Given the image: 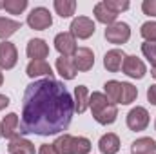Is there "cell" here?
Wrapping results in <instances>:
<instances>
[{
	"label": "cell",
	"instance_id": "ba28073f",
	"mask_svg": "<svg viewBox=\"0 0 156 154\" xmlns=\"http://www.w3.org/2000/svg\"><path fill=\"white\" fill-rule=\"evenodd\" d=\"M16 62H18V51H16L15 44H11L7 40L2 42L0 44V69L9 71L16 65Z\"/></svg>",
	"mask_w": 156,
	"mask_h": 154
},
{
	"label": "cell",
	"instance_id": "4316f807",
	"mask_svg": "<svg viewBox=\"0 0 156 154\" xmlns=\"http://www.w3.org/2000/svg\"><path fill=\"white\" fill-rule=\"evenodd\" d=\"M2 7L11 15H20L27 7V0H5L2 2Z\"/></svg>",
	"mask_w": 156,
	"mask_h": 154
},
{
	"label": "cell",
	"instance_id": "603a6c76",
	"mask_svg": "<svg viewBox=\"0 0 156 154\" xmlns=\"http://www.w3.org/2000/svg\"><path fill=\"white\" fill-rule=\"evenodd\" d=\"M136 98H138V89H136L133 83H129V82H122V91H120V102H118V103L129 105V103H133Z\"/></svg>",
	"mask_w": 156,
	"mask_h": 154
},
{
	"label": "cell",
	"instance_id": "d6a6232c",
	"mask_svg": "<svg viewBox=\"0 0 156 154\" xmlns=\"http://www.w3.org/2000/svg\"><path fill=\"white\" fill-rule=\"evenodd\" d=\"M147 100H149L153 105H156V83L149 85V89H147Z\"/></svg>",
	"mask_w": 156,
	"mask_h": 154
},
{
	"label": "cell",
	"instance_id": "d4e9b609",
	"mask_svg": "<svg viewBox=\"0 0 156 154\" xmlns=\"http://www.w3.org/2000/svg\"><path fill=\"white\" fill-rule=\"evenodd\" d=\"M89 151H91V142L85 136H73L69 154H89Z\"/></svg>",
	"mask_w": 156,
	"mask_h": 154
},
{
	"label": "cell",
	"instance_id": "2e32d148",
	"mask_svg": "<svg viewBox=\"0 0 156 154\" xmlns=\"http://www.w3.org/2000/svg\"><path fill=\"white\" fill-rule=\"evenodd\" d=\"M7 151H9V154H35V145L27 138L16 136L9 142Z\"/></svg>",
	"mask_w": 156,
	"mask_h": 154
},
{
	"label": "cell",
	"instance_id": "3957f363",
	"mask_svg": "<svg viewBox=\"0 0 156 154\" xmlns=\"http://www.w3.org/2000/svg\"><path fill=\"white\" fill-rule=\"evenodd\" d=\"M94 31H96V26L87 16H76V18H73V22L69 26V33L75 38H80V40L91 38L94 35Z\"/></svg>",
	"mask_w": 156,
	"mask_h": 154
},
{
	"label": "cell",
	"instance_id": "d6986e66",
	"mask_svg": "<svg viewBox=\"0 0 156 154\" xmlns=\"http://www.w3.org/2000/svg\"><path fill=\"white\" fill-rule=\"evenodd\" d=\"M89 89L85 87V85H76L75 87V111H76L78 114H82V113H85L87 111V107H89Z\"/></svg>",
	"mask_w": 156,
	"mask_h": 154
},
{
	"label": "cell",
	"instance_id": "e575fe53",
	"mask_svg": "<svg viewBox=\"0 0 156 154\" xmlns=\"http://www.w3.org/2000/svg\"><path fill=\"white\" fill-rule=\"evenodd\" d=\"M151 75H153V78L156 80V65H153V69H151Z\"/></svg>",
	"mask_w": 156,
	"mask_h": 154
},
{
	"label": "cell",
	"instance_id": "9c48e42d",
	"mask_svg": "<svg viewBox=\"0 0 156 154\" xmlns=\"http://www.w3.org/2000/svg\"><path fill=\"white\" fill-rule=\"evenodd\" d=\"M122 69H123V73H125L127 76H129V78H134V80H142V78L145 76V73H147L145 64H144L138 56H134V54L125 56Z\"/></svg>",
	"mask_w": 156,
	"mask_h": 154
},
{
	"label": "cell",
	"instance_id": "8992f818",
	"mask_svg": "<svg viewBox=\"0 0 156 154\" xmlns=\"http://www.w3.org/2000/svg\"><path fill=\"white\" fill-rule=\"evenodd\" d=\"M147 125H149V113H147L145 107L136 105V107H133L129 111V114H127V127L131 131H136V132L138 131H145Z\"/></svg>",
	"mask_w": 156,
	"mask_h": 154
},
{
	"label": "cell",
	"instance_id": "f35d334b",
	"mask_svg": "<svg viewBox=\"0 0 156 154\" xmlns=\"http://www.w3.org/2000/svg\"><path fill=\"white\" fill-rule=\"evenodd\" d=\"M0 7H2V4H0Z\"/></svg>",
	"mask_w": 156,
	"mask_h": 154
},
{
	"label": "cell",
	"instance_id": "836d02e7",
	"mask_svg": "<svg viewBox=\"0 0 156 154\" xmlns=\"http://www.w3.org/2000/svg\"><path fill=\"white\" fill-rule=\"evenodd\" d=\"M7 105H9V98H7L5 94H0V111L5 109Z\"/></svg>",
	"mask_w": 156,
	"mask_h": 154
},
{
	"label": "cell",
	"instance_id": "30bf717a",
	"mask_svg": "<svg viewBox=\"0 0 156 154\" xmlns=\"http://www.w3.org/2000/svg\"><path fill=\"white\" fill-rule=\"evenodd\" d=\"M73 60H75L76 71H91L94 65V53L89 47H78Z\"/></svg>",
	"mask_w": 156,
	"mask_h": 154
},
{
	"label": "cell",
	"instance_id": "1f68e13d",
	"mask_svg": "<svg viewBox=\"0 0 156 154\" xmlns=\"http://www.w3.org/2000/svg\"><path fill=\"white\" fill-rule=\"evenodd\" d=\"M38 154H58V152H56V149H55L53 143H44L38 149Z\"/></svg>",
	"mask_w": 156,
	"mask_h": 154
},
{
	"label": "cell",
	"instance_id": "f1b7e54d",
	"mask_svg": "<svg viewBox=\"0 0 156 154\" xmlns=\"http://www.w3.org/2000/svg\"><path fill=\"white\" fill-rule=\"evenodd\" d=\"M104 4H105L107 9H111V11L116 13V15H120L122 11H127V9L131 7V4H129L127 0H104Z\"/></svg>",
	"mask_w": 156,
	"mask_h": 154
},
{
	"label": "cell",
	"instance_id": "e0dca14e",
	"mask_svg": "<svg viewBox=\"0 0 156 154\" xmlns=\"http://www.w3.org/2000/svg\"><path fill=\"white\" fill-rule=\"evenodd\" d=\"M98 149L102 154H116L120 151V138L115 132H107L100 138L98 142Z\"/></svg>",
	"mask_w": 156,
	"mask_h": 154
},
{
	"label": "cell",
	"instance_id": "5b68a950",
	"mask_svg": "<svg viewBox=\"0 0 156 154\" xmlns=\"http://www.w3.org/2000/svg\"><path fill=\"white\" fill-rule=\"evenodd\" d=\"M27 26L35 31H44L47 27L53 26V16L49 13V9L45 7H35L29 15H27Z\"/></svg>",
	"mask_w": 156,
	"mask_h": 154
},
{
	"label": "cell",
	"instance_id": "52a82bcc",
	"mask_svg": "<svg viewBox=\"0 0 156 154\" xmlns=\"http://www.w3.org/2000/svg\"><path fill=\"white\" fill-rule=\"evenodd\" d=\"M55 49L60 53V56H75L76 53V38L66 31V33H58L55 37Z\"/></svg>",
	"mask_w": 156,
	"mask_h": 154
},
{
	"label": "cell",
	"instance_id": "ac0fdd59",
	"mask_svg": "<svg viewBox=\"0 0 156 154\" xmlns=\"http://www.w3.org/2000/svg\"><path fill=\"white\" fill-rule=\"evenodd\" d=\"M131 154H156V142L153 138H138L131 145Z\"/></svg>",
	"mask_w": 156,
	"mask_h": 154
},
{
	"label": "cell",
	"instance_id": "8d00e7d4",
	"mask_svg": "<svg viewBox=\"0 0 156 154\" xmlns=\"http://www.w3.org/2000/svg\"><path fill=\"white\" fill-rule=\"evenodd\" d=\"M0 138H2V125H0Z\"/></svg>",
	"mask_w": 156,
	"mask_h": 154
},
{
	"label": "cell",
	"instance_id": "f546056e",
	"mask_svg": "<svg viewBox=\"0 0 156 154\" xmlns=\"http://www.w3.org/2000/svg\"><path fill=\"white\" fill-rule=\"evenodd\" d=\"M142 53L153 65H156V42H144L142 44Z\"/></svg>",
	"mask_w": 156,
	"mask_h": 154
},
{
	"label": "cell",
	"instance_id": "4dcf8cb0",
	"mask_svg": "<svg viewBox=\"0 0 156 154\" xmlns=\"http://www.w3.org/2000/svg\"><path fill=\"white\" fill-rule=\"evenodd\" d=\"M142 11L149 16H156V0H144L142 2Z\"/></svg>",
	"mask_w": 156,
	"mask_h": 154
},
{
	"label": "cell",
	"instance_id": "7402d4cb",
	"mask_svg": "<svg viewBox=\"0 0 156 154\" xmlns=\"http://www.w3.org/2000/svg\"><path fill=\"white\" fill-rule=\"evenodd\" d=\"M53 7H55L56 15H60L62 18H69V16L75 15L76 2L75 0H55L53 2Z\"/></svg>",
	"mask_w": 156,
	"mask_h": 154
},
{
	"label": "cell",
	"instance_id": "6da1fadb",
	"mask_svg": "<svg viewBox=\"0 0 156 154\" xmlns=\"http://www.w3.org/2000/svg\"><path fill=\"white\" fill-rule=\"evenodd\" d=\"M75 113V100L67 87L55 78L35 80L22 100V134L53 136L67 131Z\"/></svg>",
	"mask_w": 156,
	"mask_h": 154
},
{
	"label": "cell",
	"instance_id": "cb8c5ba5",
	"mask_svg": "<svg viewBox=\"0 0 156 154\" xmlns=\"http://www.w3.org/2000/svg\"><path fill=\"white\" fill-rule=\"evenodd\" d=\"M104 94L116 105L118 102H120V91H122V82H118V80H109V82H105L104 83Z\"/></svg>",
	"mask_w": 156,
	"mask_h": 154
},
{
	"label": "cell",
	"instance_id": "9a60e30c",
	"mask_svg": "<svg viewBox=\"0 0 156 154\" xmlns=\"http://www.w3.org/2000/svg\"><path fill=\"white\" fill-rule=\"evenodd\" d=\"M56 71L64 80H73L76 76V65L73 56H60L56 58Z\"/></svg>",
	"mask_w": 156,
	"mask_h": 154
},
{
	"label": "cell",
	"instance_id": "4fadbf2b",
	"mask_svg": "<svg viewBox=\"0 0 156 154\" xmlns=\"http://www.w3.org/2000/svg\"><path fill=\"white\" fill-rule=\"evenodd\" d=\"M2 136L4 138H9V140H13V138H16V136H20L18 132V129H20V120H18V114L16 113H9L7 116H4V120H2Z\"/></svg>",
	"mask_w": 156,
	"mask_h": 154
},
{
	"label": "cell",
	"instance_id": "8fae6325",
	"mask_svg": "<svg viewBox=\"0 0 156 154\" xmlns=\"http://www.w3.org/2000/svg\"><path fill=\"white\" fill-rule=\"evenodd\" d=\"M26 53L31 60H44V58L49 56V45L42 38H31L27 42Z\"/></svg>",
	"mask_w": 156,
	"mask_h": 154
},
{
	"label": "cell",
	"instance_id": "74e56055",
	"mask_svg": "<svg viewBox=\"0 0 156 154\" xmlns=\"http://www.w3.org/2000/svg\"><path fill=\"white\" fill-rule=\"evenodd\" d=\"M154 127H156V121H154Z\"/></svg>",
	"mask_w": 156,
	"mask_h": 154
},
{
	"label": "cell",
	"instance_id": "277c9868",
	"mask_svg": "<svg viewBox=\"0 0 156 154\" xmlns=\"http://www.w3.org/2000/svg\"><path fill=\"white\" fill-rule=\"evenodd\" d=\"M104 35H105V40L109 44L122 45V44L129 42V38H131V27L125 22H115V24L107 26V29H105Z\"/></svg>",
	"mask_w": 156,
	"mask_h": 154
},
{
	"label": "cell",
	"instance_id": "ffe728a7",
	"mask_svg": "<svg viewBox=\"0 0 156 154\" xmlns=\"http://www.w3.org/2000/svg\"><path fill=\"white\" fill-rule=\"evenodd\" d=\"M94 16H96V20H98L100 24H105V26L115 24L116 18H118L116 13H113L111 9H107L104 2H98V4L94 5Z\"/></svg>",
	"mask_w": 156,
	"mask_h": 154
},
{
	"label": "cell",
	"instance_id": "44dd1931",
	"mask_svg": "<svg viewBox=\"0 0 156 154\" xmlns=\"http://www.w3.org/2000/svg\"><path fill=\"white\" fill-rule=\"evenodd\" d=\"M20 27H22V22L11 20V18H5V16H0V38L4 40V42L9 38V37H13Z\"/></svg>",
	"mask_w": 156,
	"mask_h": 154
},
{
	"label": "cell",
	"instance_id": "83f0119b",
	"mask_svg": "<svg viewBox=\"0 0 156 154\" xmlns=\"http://www.w3.org/2000/svg\"><path fill=\"white\" fill-rule=\"evenodd\" d=\"M140 35L145 38V42H156V22H145V24H142Z\"/></svg>",
	"mask_w": 156,
	"mask_h": 154
},
{
	"label": "cell",
	"instance_id": "484cf974",
	"mask_svg": "<svg viewBox=\"0 0 156 154\" xmlns=\"http://www.w3.org/2000/svg\"><path fill=\"white\" fill-rule=\"evenodd\" d=\"M71 142H73V136L71 134H62V136H58L56 140H55V149H56V152L58 154H69L71 152Z\"/></svg>",
	"mask_w": 156,
	"mask_h": 154
},
{
	"label": "cell",
	"instance_id": "d590c367",
	"mask_svg": "<svg viewBox=\"0 0 156 154\" xmlns=\"http://www.w3.org/2000/svg\"><path fill=\"white\" fill-rule=\"evenodd\" d=\"M4 83V75H2V69H0V85Z\"/></svg>",
	"mask_w": 156,
	"mask_h": 154
},
{
	"label": "cell",
	"instance_id": "7c38bea8",
	"mask_svg": "<svg viewBox=\"0 0 156 154\" xmlns=\"http://www.w3.org/2000/svg\"><path fill=\"white\" fill-rule=\"evenodd\" d=\"M125 53L122 49H111L105 53L104 56V67L109 71V73H118L123 65V60H125Z\"/></svg>",
	"mask_w": 156,
	"mask_h": 154
},
{
	"label": "cell",
	"instance_id": "7a4b0ae2",
	"mask_svg": "<svg viewBox=\"0 0 156 154\" xmlns=\"http://www.w3.org/2000/svg\"><path fill=\"white\" fill-rule=\"evenodd\" d=\"M89 107H91L93 118L100 125H111V123L116 121V116H118L116 105L104 93H93L89 96Z\"/></svg>",
	"mask_w": 156,
	"mask_h": 154
},
{
	"label": "cell",
	"instance_id": "5bb4252c",
	"mask_svg": "<svg viewBox=\"0 0 156 154\" xmlns=\"http://www.w3.org/2000/svg\"><path fill=\"white\" fill-rule=\"evenodd\" d=\"M26 73H27L29 78H40V76L53 78V69L45 60H31L26 67Z\"/></svg>",
	"mask_w": 156,
	"mask_h": 154
}]
</instances>
